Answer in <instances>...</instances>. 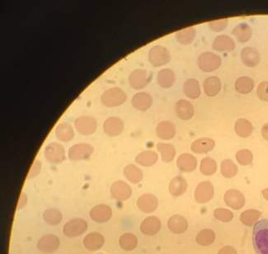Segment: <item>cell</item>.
I'll list each match as a JSON object with an SVG mask.
<instances>
[{
	"label": "cell",
	"instance_id": "obj_7",
	"mask_svg": "<svg viewBox=\"0 0 268 254\" xmlns=\"http://www.w3.org/2000/svg\"><path fill=\"white\" fill-rule=\"evenodd\" d=\"M45 157L51 164H60L65 159V149L62 144L52 142L47 144L45 149Z\"/></svg>",
	"mask_w": 268,
	"mask_h": 254
},
{
	"label": "cell",
	"instance_id": "obj_35",
	"mask_svg": "<svg viewBox=\"0 0 268 254\" xmlns=\"http://www.w3.org/2000/svg\"><path fill=\"white\" fill-rule=\"evenodd\" d=\"M124 175L126 177L128 181H130L131 183L137 184L143 179V172L140 168L137 167L136 165H127L124 169Z\"/></svg>",
	"mask_w": 268,
	"mask_h": 254
},
{
	"label": "cell",
	"instance_id": "obj_32",
	"mask_svg": "<svg viewBox=\"0 0 268 254\" xmlns=\"http://www.w3.org/2000/svg\"><path fill=\"white\" fill-rule=\"evenodd\" d=\"M56 136L62 142H69L74 137V131L71 125L66 122L60 123L56 128Z\"/></svg>",
	"mask_w": 268,
	"mask_h": 254
},
{
	"label": "cell",
	"instance_id": "obj_42",
	"mask_svg": "<svg viewBox=\"0 0 268 254\" xmlns=\"http://www.w3.org/2000/svg\"><path fill=\"white\" fill-rule=\"evenodd\" d=\"M200 169L201 172L206 176H211L217 171V163L212 158L206 157L202 159Z\"/></svg>",
	"mask_w": 268,
	"mask_h": 254
},
{
	"label": "cell",
	"instance_id": "obj_1",
	"mask_svg": "<svg viewBox=\"0 0 268 254\" xmlns=\"http://www.w3.org/2000/svg\"><path fill=\"white\" fill-rule=\"evenodd\" d=\"M253 243L257 254H268V219L258 221L253 227Z\"/></svg>",
	"mask_w": 268,
	"mask_h": 254
},
{
	"label": "cell",
	"instance_id": "obj_2",
	"mask_svg": "<svg viewBox=\"0 0 268 254\" xmlns=\"http://www.w3.org/2000/svg\"><path fill=\"white\" fill-rule=\"evenodd\" d=\"M127 96L120 87H113L107 89L101 96V102L107 108H116L122 105Z\"/></svg>",
	"mask_w": 268,
	"mask_h": 254
},
{
	"label": "cell",
	"instance_id": "obj_28",
	"mask_svg": "<svg viewBox=\"0 0 268 254\" xmlns=\"http://www.w3.org/2000/svg\"><path fill=\"white\" fill-rule=\"evenodd\" d=\"M232 34L238 42L246 43L252 38L253 30L247 23H239L233 29Z\"/></svg>",
	"mask_w": 268,
	"mask_h": 254
},
{
	"label": "cell",
	"instance_id": "obj_26",
	"mask_svg": "<svg viewBox=\"0 0 268 254\" xmlns=\"http://www.w3.org/2000/svg\"><path fill=\"white\" fill-rule=\"evenodd\" d=\"M105 243L104 237L97 232L87 234L84 239V245L89 251H97L101 249Z\"/></svg>",
	"mask_w": 268,
	"mask_h": 254
},
{
	"label": "cell",
	"instance_id": "obj_21",
	"mask_svg": "<svg viewBox=\"0 0 268 254\" xmlns=\"http://www.w3.org/2000/svg\"><path fill=\"white\" fill-rule=\"evenodd\" d=\"M177 166L179 169L185 172H190L194 171L197 167V159L194 155L184 153L179 155L177 160Z\"/></svg>",
	"mask_w": 268,
	"mask_h": 254
},
{
	"label": "cell",
	"instance_id": "obj_49",
	"mask_svg": "<svg viewBox=\"0 0 268 254\" xmlns=\"http://www.w3.org/2000/svg\"><path fill=\"white\" fill-rule=\"evenodd\" d=\"M41 163L39 160H36L34 162L33 165L31 166L30 172H29V178H33V177L38 176L39 173L41 172Z\"/></svg>",
	"mask_w": 268,
	"mask_h": 254
},
{
	"label": "cell",
	"instance_id": "obj_17",
	"mask_svg": "<svg viewBox=\"0 0 268 254\" xmlns=\"http://www.w3.org/2000/svg\"><path fill=\"white\" fill-rule=\"evenodd\" d=\"M175 112L179 118L183 121H188L194 115V107L189 101L180 99L176 103Z\"/></svg>",
	"mask_w": 268,
	"mask_h": 254
},
{
	"label": "cell",
	"instance_id": "obj_37",
	"mask_svg": "<svg viewBox=\"0 0 268 254\" xmlns=\"http://www.w3.org/2000/svg\"><path fill=\"white\" fill-rule=\"evenodd\" d=\"M158 151L160 153L162 160L165 163H170L174 160L176 155V149L174 145L168 143H158L156 145Z\"/></svg>",
	"mask_w": 268,
	"mask_h": 254
},
{
	"label": "cell",
	"instance_id": "obj_27",
	"mask_svg": "<svg viewBox=\"0 0 268 254\" xmlns=\"http://www.w3.org/2000/svg\"><path fill=\"white\" fill-rule=\"evenodd\" d=\"M222 84L217 76H210L204 80L203 88L206 95L208 97H214L220 92Z\"/></svg>",
	"mask_w": 268,
	"mask_h": 254
},
{
	"label": "cell",
	"instance_id": "obj_43",
	"mask_svg": "<svg viewBox=\"0 0 268 254\" xmlns=\"http://www.w3.org/2000/svg\"><path fill=\"white\" fill-rule=\"evenodd\" d=\"M220 171L224 177L226 178H232L237 175V165H235L231 159H225L223 160L220 165Z\"/></svg>",
	"mask_w": 268,
	"mask_h": 254
},
{
	"label": "cell",
	"instance_id": "obj_19",
	"mask_svg": "<svg viewBox=\"0 0 268 254\" xmlns=\"http://www.w3.org/2000/svg\"><path fill=\"white\" fill-rule=\"evenodd\" d=\"M131 104L136 110L146 112L149 109L153 104V98L150 94H149L147 92H137L133 96Z\"/></svg>",
	"mask_w": 268,
	"mask_h": 254
},
{
	"label": "cell",
	"instance_id": "obj_46",
	"mask_svg": "<svg viewBox=\"0 0 268 254\" xmlns=\"http://www.w3.org/2000/svg\"><path fill=\"white\" fill-rule=\"evenodd\" d=\"M214 216L215 219H217V220L222 221V222H230L234 218V214L229 210L219 208V209L214 210Z\"/></svg>",
	"mask_w": 268,
	"mask_h": 254
},
{
	"label": "cell",
	"instance_id": "obj_5",
	"mask_svg": "<svg viewBox=\"0 0 268 254\" xmlns=\"http://www.w3.org/2000/svg\"><path fill=\"white\" fill-rule=\"evenodd\" d=\"M74 126L79 134L90 136L97 130V121L91 115H80L74 121Z\"/></svg>",
	"mask_w": 268,
	"mask_h": 254
},
{
	"label": "cell",
	"instance_id": "obj_12",
	"mask_svg": "<svg viewBox=\"0 0 268 254\" xmlns=\"http://www.w3.org/2000/svg\"><path fill=\"white\" fill-rule=\"evenodd\" d=\"M60 247V239L54 234H46L41 237L37 244L39 251L46 254H51L57 251Z\"/></svg>",
	"mask_w": 268,
	"mask_h": 254
},
{
	"label": "cell",
	"instance_id": "obj_8",
	"mask_svg": "<svg viewBox=\"0 0 268 254\" xmlns=\"http://www.w3.org/2000/svg\"><path fill=\"white\" fill-rule=\"evenodd\" d=\"M88 229V223L81 218L73 219L64 226L63 233L69 238L80 236Z\"/></svg>",
	"mask_w": 268,
	"mask_h": 254
},
{
	"label": "cell",
	"instance_id": "obj_50",
	"mask_svg": "<svg viewBox=\"0 0 268 254\" xmlns=\"http://www.w3.org/2000/svg\"><path fill=\"white\" fill-rule=\"evenodd\" d=\"M218 254H237V252L233 247L225 246L220 249Z\"/></svg>",
	"mask_w": 268,
	"mask_h": 254
},
{
	"label": "cell",
	"instance_id": "obj_6",
	"mask_svg": "<svg viewBox=\"0 0 268 254\" xmlns=\"http://www.w3.org/2000/svg\"><path fill=\"white\" fill-rule=\"evenodd\" d=\"M94 152V148L87 143H79L72 145L69 148L68 155L72 161L84 160L91 157Z\"/></svg>",
	"mask_w": 268,
	"mask_h": 254
},
{
	"label": "cell",
	"instance_id": "obj_45",
	"mask_svg": "<svg viewBox=\"0 0 268 254\" xmlns=\"http://www.w3.org/2000/svg\"><path fill=\"white\" fill-rule=\"evenodd\" d=\"M236 160L243 166L251 165L253 160V153L248 149H240L236 153Z\"/></svg>",
	"mask_w": 268,
	"mask_h": 254
},
{
	"label": "cell",
	"instance_id": "obj_44",
	"mask_svg": "<svg viewBox=\"0 0 268 254\" xmlns=\"http://www.w3.org/2000/svg\"><path fill=\"white\" fill-rule=\"evenodd\" d=\"M261 216L260 211L257 210H248L241 214L240 221L246 226H252L258 221Z\"/></svg>",
	"mask_w": 268,
	"mask_h": 254
},
{
	"label": "cell",
	"instance_id": "obj_30",
	"mask_svg": "<svg viewBox=\"0 0 268 254\" xmlns=\"http://www.w3.org/2000/svg\"><path fill=\"white\" fill-rule=\"evenodd\" d=\"M187 186L186 180L181 176H178L174 177L169 183V192L174 197H181L186 193Z\"/></svg>",
	"mask_w": 268,
	"mask_h": 254
},
{
	"label": "cell",
	"instance_id": "obj_39",
	"mask_svg": "<svg viewBox=\"0 0 268 254\" xmlns=\"http://www.w3.org/2000/svg\"><path fill=\"white\" fill-rule=\"evenodd\" d=\"M119 244L123 250L132 251L137 246L138 239L135 234L126 233L120 236V239H119Z\"/></svg>",
	"mask_w": 268,
	"mask_h": 254
},
{
	"label": "cell",
	"instance_id": "obj_31",
	"mask_svg": "<svg viewBox=\"0 0 268 254\" xmlns=\"http://www.w3.org/2000/svg\"><path fill=\"white\" fill-rule=\"evenodd\" d=\"M183 92L187 98L197 99L202 93V89L198 80L196 79H188L183 85Z\"/></svg>",
	"mask_w": 268,
	"mask_h": 254
},
{
	"label": "cell",
	"instance_id": "obj_34",
	"mask_svg": "<svg viewBox=\"0 0 268 254\" xmlns=\"http://www.w3.org/2000/svg\"><path fill=\"white\" fill-rule=\"evenodd\" d=\"M235 133L241 138H248L252 135L253 126L250 121L245 118L238 119L235 124Z\"/></svg>",
	"mask_w": 268,
	"mask_h": 254
},
{
	"label": "cell",
	"instance_id": "obj_9",
	"mask_svg": "<svg viewBox=\"0 0 268 254\" xmlns=\"http://www.w3.org/2000/svg\"><path fill=\"white\" fill-rule=\"evenodd\" d=\"M150 75L146 69H138L133 70L129 75V85L134 89H142L150 81Z\"/></svg>",
	"mask_w": 268,
	"mask_h": 254
},
{
	"label": "cell",
	"instance_id": "obj_24",
	"mask_svg": "<svg viewBox=\"0 0 268 254\" xmlns=\"http://www.w3.org/2000/svg\"><path fill=\"white\" fill-rule=\"evenodd\" d=\"M176 126L173 122L163 121L158 124L156 127V135L158 138L164 141H169L176 135Z\"/></svg>",
	"mask_w": 268,
	"mask_h": 254
},
{
	"label": "cell",
	"instance_id": "obj_4",
	"mask_svg": "<svg viewBox=\"0 0 268 254\" xmlns=\"http://www.w3.org/2000/svg\"><path fill=\"white\" fill-rule=\"evenodd\" d=\"M171 60V54L166 47L163 46H154L149 52V61L153 66L160 67L169 63Z\"/></svg>",
	"mask_w": 268,
	"mask_h": 254
},
{
	"label": "cell",
	"instance_id": "obj_51",
	"mask_svg": "<svg viewBox=\"0 0 268 254\" xmlns=\"http://www.w3.org/2000/svg\"><path fill=\"white\" fill-rule=\"evenodd\" d=\"M27 201H28V198L26 196L25 193H22L21 195L20 200H19V202H18V208L20 210V209H23L26 205H27Z\"/></svg>",
	"mask_w": 268,
	"mask_h": 254
},
{
	"label": "cell",
	"instance_id": "obj_53",
	"mask_svg": "<svg viewBox=\"0 0 268 254\" xmlns=\"http://www.w3.org/2000/svg\"><path fill=\"white\" fill-rule=\"evenodd\" d=\"M263 195L266 200H268V188H266L263 191Z\"/></svg>",
	"mask_w": 268,
	"mask_h": 254
},
{
	"label": "cell",
	"instance_id": "obj_11",
	"mask_svg": "<svg viewBox=\"0 0 268 254\" xmlns=\"http://www.w3.org/2000/svg\"><path fill=\"white\" fill-rule=\"evenodd\" d=\"M194 195L197 202L201 204L208 202L214 197V186L209 181L200 182L195 190Z\"/></svg>",
	"mask_w": 268,
	"mask_h": 254
},
{
	"label": "cell",
	"instance_id": "obj_3",
	"mask_svg": "<svg viewBox=\"0 0 268 254\" xmlns=\"http://www.w3.org/2000/svg\"><path fill=\"white\" fill-rule=\"evenodd\" d=\"M221 62L222 60L220 56L210 52H203L197 59V64L200 69L207 73L213 72L219 69Z\"/></svg>",
	"mask_w": 268,
	"mask_h": 254
},
{
	"label": "cell",
	"instance_id": "obj_22",
	"mask_svg": "<svg viewBox=\"0 0 268 254\" xmlns=\"http://www.w3.org/2000/svg\"><path fill=\"white\" fill-rule=\"evenodd\" d=\"M212 46L213 49L216 52H230L235 49L236 45L232 37L228 35H220L215 37Z\"/></svg>",
	"mask_w": 268,
	"mask_h": 254
},
{
	"label": "cell",
	"instance_id": "obj_40",
	"mask_svg": "<svg viewBox=\"0 0 268 254\" xmlns=\"http://www.w3.org/2000/svg\"><path fill=\"white\" fill-rule=\"evenodd\" d=\"M43 218L46 223L50 226H57L61 223L63 216L59 210L55 208H50L44 212Z\"/></svg>",
	"mask_w": 268,
	"mask_h": 254
},
{
	"label": "cell",
	"instance_id": "obj_36",
	"mask_svg": "<svg viewBox=\"0 0 268 254\" xmlns=\"http://www.w3.org/2000/svg\"><path fill=\"white\" fill-rule=\"evenodd\" d=\"M254 81L253 79L248 76H242L237 79L235 81V90L241 94L250 93L254 88Z\"/></svg>",
	"mask_w": 268,
	"mask_h": 254
},
{
	"label": "cell",
	"instance_id": "obj_52",
	"mask_svg": "<svg viewBox=\"0 0 268 254\" xmlns=\"http://www.w3.org/2000/svg\"><path fill=\"white\" fill-rule=\"evenodd\" d=\"M261 132H262V136H263V139L266 140L267 141H268V122L263 125Z\"/></svg>",
	"mask_w": 268,
	"mask_h": 254
},
{
	"label": "cell",
	"instance_id": "obj_20",
	"mask_svg": "<svg viewBox=\"0 0 268 254\" xmlns=\"http://www.w3.org/2000/svg\"><path fill=\"white\" fill-rule=\"evenodd\" d=\"M214 146H215V142L213 139L202 137V138L197 139L192 142L191 149L195 154H207L211 151Z\"/></svg>",
	"mask_w": 268,
	"mask_h": 254
},
{
	"label": "cell",
	"instance_id": "obj_33",
	"mask_svg": "<svg viewBox=\"0 0 268 254\" xmlns=\"http://www.w3.org/2000/svg\"><path fill=\"white\" fill-rule=\"evenodd\" d=\"M158 155L153 150H145L136 157V162L144 167H150L158 161Z\"/></svg>",
	"mask_w": 268,
	"mask_h": 254
},
{
	"label": "cell",
	"instance_id": "obj_47",
	"mask_svg": "<svg viewBox=\"0 0 268 254\" xmlns=\"http://www.w3.org/2000/svg\"><path fill=\"white\" fill-rule=\"evenodd\" d=\"M229 20L228 19H219V20L210 21L208 23L209 29L215 32H220L225 30L228 26Z\"/></svg>",
	"mask_w": 268,
	"mask_h": 254
},
{
	"label": "cell",
	"instance_id": "obj_25",
	"mask_svg": "<svg viewBox=\"0 0 268 254\" xmlns=\"http://www.w3.org/2000/svg\"><path fill=\"white\" fill-rule=\"evenodd\" d=\"M168 227L169 230L174 234H183L188 228V223L186 219L180 215H174L169 218L168 221Z\"/></svg>",
	"mask_w": 268,
	"mask_h": 254
},
{
	"label": "cell",
	"instance_id": "obj_48",
	"mask_svg": "<svg viewBox=\"0 0 268 254\" xmlns=\"http://www.w3.org/2000/svg\"><path fill=\"white\" fill-rule=\"evenodd\" d=\"M257 95L260 100L268 102V81H263L258 85Z\"/></svg>",
	"mask_w": 268,
	"mask_h": 254
},
{
	"label": "cell",
	"instance_id": "obj_13",
	"mask_svg": "<svg viewBox=\"0 0 268 254\" xmlns=\"http://www.w3.org/2000/svg\"><path fill=\"white\" fill-rule=\"evenodd\" d=\"M113 210L109 205L99 204L90 211V217L97 223H106L112 218Z\"/></svg>",
	"mask_w": 268,
	"mask_h": 254
},
{
	"label": "cell",
	"instance_id": "obj_38",
	"mask_svg": "<svg viewBox=\"0 0 268 254\" xmlns=\"http://www.w3.org/2000/svg\"><path fill=\"white\" fill-rule=\"evenodd\" d=\"M196 35H197L196 28L193 27H189L178 31L175 36H176L177 41L181 45H189L194 41Z\"/></svg>",
	"mask_w": 268,
	"mask_h": 254
},
{
	"label": "cell",
	"instance_id": "obj_23",
	"mask_svg": "<svg viewBox=\"0 0 268 254\" xmlns=\"http://www.w3.org/2000/svg\"><path fill=\"white\" fill-rule=\"evenodd\" d=\"M161 221L156 216H149L141 225V231L147 236H153L160 230Z\"/></svg>",
	"mask_w": 268,
	"mask_h": 254
},
{
	"label": "cell",
	"instance_id": "obj_14",
	"mask_svg": "<svg viewBox=\"0 0 268 254\" xmlns=\"http://www.w3.org/2000/svg\"><path fill=\"white\" fill-rule=\"evenodd\" d=\"M124 130V122L121 119L117 116H111L104 121L103 131L107 136L115 137L122 133Z\"/></svg>",
	"mask_w": 268,
	"mask_h": 254
},
{
	"label": "cell",
	"instance_id": "obj_41",
	"mask_svg": "<svg viewBox=\"0 0 268 254\" xmlns=\"http://www.w3.org/2000/svg\"><path fill=\"white\" fill-rule=\"evenodd\" d=\"M196 240H197V244L201 246H209L215 240V234L212 229L206 228V229L200 231L197 234V238H196Z\"/></svg>",
	"mask_w": 268,
	"mask_h": 254
},
{
	"label": "cell",
	"instance_id": "obj_15",
	"mask_svg": "<svg viewBox=\"0 0 268 254\" xmlns=\"http://www.w3.org/2000/svg\"><path fill=\"white\" fill-rule=\"evenodd\" d=\"M224 199L227 205L233 208L234 210H239L245 204V198L243 197V193L236 189L228 190L225 193Z\"/></svg>",
	"mask_w": 268,
	"mask_h": 254
},
{
	"label": "cell",
	"instance_id": "obj_16",
	"mask_svg": "<svg viewBox=\"0 0 268 254\" xmlns=\"http://www.w3.org/2000/svg\"><path fill=\"white\" fill-rule=\"evenodd\" d=\"M158 199L153 194H144L137 200V206L145 213H152L158 208Z\"/></svg>",
	"mask_w": 268,
	"mask_h": 254
},
{
	"label": "cell",
	"instance_id": "obj_10",
	"mask_svg": "<svg viewBox=\"0 0 268 254\" xmlns=\"http://www.w3.org/2000/svg\"><path fill=\"white\" fill-rule=\"evenodd\" d=\"M111 194L116 200L124 201L131 197L132 189L126 182L118 180L113 182L111 186Z\"/></svg>",
	"mask_w": 268,
	"mask_h": 254
},
{
	"label": "cell",
	"instance_id": "obj_18",
	"mask_svg": "<svg viewBox=\"0 0 268 254\" xmlns=\"http://www.w3.org/2000/svg\"><path fill=\"white\" fill-rule=\"evenodd\" d=\"M241 59L243 61V64L249 68L256 67L260 62V54L258 52V50L247 46L244 47L240 53Z\"/></svg>",
	"mask_w": 268,
	"mask_h": 254
},
{
	"label": "cell",
	"instance_id": "obj_29",
	"mask_svg": "<svg viewBox=\"0 0 268 254\" xmlns=\"http://www.w3.org/2000/svg\"><path fill=\"white\" fill-rule=\"evenodd\" d=\"M176 81V75L170 69H164L159 70L157 75V82L160 87L169 88L174 85Z\"/></svg>",
	"mask_w": 268,
	"mask_h": 254
}]
</instances>
